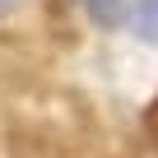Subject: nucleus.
Returning <instances> with one entry per match:
<instances>
[{
	"label": "nucleus",
	"mask_w": 158,
	"mask_h": 158,
	"mask_svg": "<svg viewBox=\"0 0 158 158\" xmlns=\"http://www.w3.org/2000/svg\"><path fill=\"white\" fill-rule=\"evenodd\" d=\"M130 28L144 42H158V0H135L130 5Z\"/></svg>",
	"instance_id": "nucleus-1"
},
{
	"label": "nucleus",
	"mask_w": 158,
	"mask_h": 158,
	"mask_svg": "<svg viewBox=\"0 0 158 158\" xmlns=\"http://www.w3.org/2000/svg\"><path fill=\"white\" fill-rule=\"evenodd\" d=\"M84 10H89V19L98 28H112L121 19V10H126V0H84Z\"/></svg>",
	"instance_id": "nucleus-2"
},
{
	"label": "nucleus",
	"mask_w": 158,
	"mask_h": 158,
	"mask_svg": "<svg viewBox=\"0 0 158 158\" xmlns=\"http://www.w3.org/2000/svg\"><path fill=\"white\" fill-rule=\"evenodd\" d=\"M14 5H23V0H0V14H5V10H14Z\"/></svg>",
	"instance_id": "nucleus-3"
}]
</instances>
